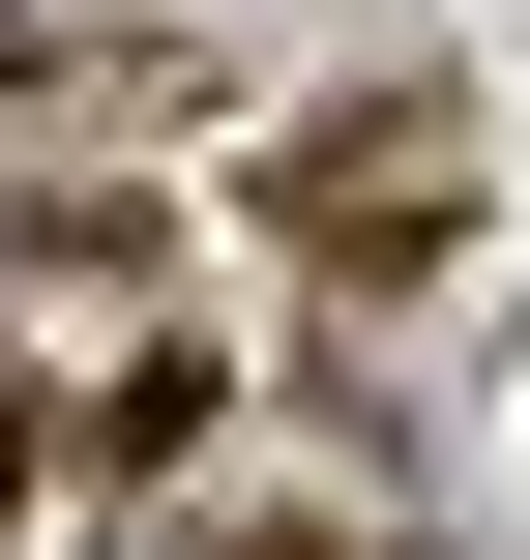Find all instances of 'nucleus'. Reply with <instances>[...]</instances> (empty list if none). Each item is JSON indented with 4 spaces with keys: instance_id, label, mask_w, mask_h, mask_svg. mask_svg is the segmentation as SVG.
Returning a JSON list of instances; mask_svg holds the SVG:
<instances>
[{
    "instance_id": "nucleus-1",
    "label": "nucleus",
    "mask_w": 530,
    "mask_h": 560,
    "mask_svg": "<svg viewBox=\"0 0 530 560\" xmlns=\"http://www.w3.org/2000/svg\"><path fill=\"white\" fill-rule=\"evenodd\" d=\"M443 207H472V118H443V89H413V59H384V89H325V118H295V148H266V236H295V266H325V295H354V266H413V236H443Z\"/></svg>"
}]
</instances>
